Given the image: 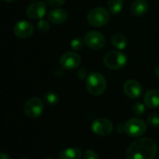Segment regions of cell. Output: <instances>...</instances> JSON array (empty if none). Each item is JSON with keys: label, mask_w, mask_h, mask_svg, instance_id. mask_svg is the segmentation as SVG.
I'll return each mask as SVG.
<instances>
[{"label": "cell", "mask_w": 159, "mask_h": 159, "mask_svg": "<svg viewBox=\"0 0 159 159\" xmlns=\"http://www.w3.org/2000/svg\"><path fill=\"white\" fill-rule=\"evenodd\" d=\"M147 126L143 120L141 118H131L129 121H127L124 125V130L125 132L134 138L141 137L146 132Z\"/></svg>", "instance_id": "cell-5"}, {"label": "cell", "mask_w": 159, "mask_h": 159, "mask_svg": "<svg viewBox=\"0 0 159 159\" xmlns=\"http://www.w3.org/2000/svg\"><path fill=\"white\" fill-rule=\"evenodd\" d=\"M45 159H53V158H49V157H48V158H45Z\"/></svg>", "instance_id": "cell-29"}, {"label": "cell", "mask_w": 159, "mask_h": 159, "mask_svg": "<svg viewBox=\"0 0 159 159\" xmlns=\"http://www.w3.org/2000/svg\"><path fill=\"white\" fill-rule=\"evenodd\" d=\"M71 48L74 50H80L83 48L84 45H85V40L82 39L81 37H75L71 41Z\"/></svg>", "instance_id": "cell-20"}, {"label": "cell", "mask_w": 159, "mask_h": 159, "mask_svg": "<svg viewBox=\"0 0 159 159\" xmlns=\"http://www.w3.org/2000/svg\"><path fill=\"white\" fill-rule=\"evenodd\" d=\"M85 44L91 49L99 50L105 45V38L103 34L97 31H89L84 36Z\"/></svg>", "instance_id": "cell-7"}, {"label": "cell", "mask_w": 159, "mask_h": 159, "mask_svg": "<svg viewBox=\"0 0 159 159\" xmlns=\"http://www.w3.org/2000/svg\"><path fill=\"white\" fill-rule=\"evenodd\" d=\"M112 44L115 48H116L119 50H123L127 48L128 40L127 37L122 34H116L112 37Z\"/></svg>", "instance_id": "cell-17"}, {"label": "cell", "mask_w": 159, "mask_h": 159, "mask_svg": "<svg viewBox=\"0 0 159 159\" xmlns=\"http://www.w3.org/2000/svg\"><path fill=\"white\" fill-rule=\"evenodd\" d=\"M125 94L130 99H138L142 96L143 87L142 85L134 79L127 80L123 86Z\"/></svg>", "instance_id": "cell-12"}, {"label": "cell", "mask_w": 159, "mask_h": 159, "mask_svg": "<svg viewBox=\"0 0 159 159\" xmlns=\"http://www.w3.org/2000/svg\"><path fill=\"white\" fill-rule=\"evenodd\" d=\"M15 35L19 38L25 39L30 37L34 33V25L28 20H19L13 27Z\"/></svg>", "instance_id": "cell-11"}, {"label": "cell", "mask_w": 159, "mask_h": 159, "mask_svg": "<svg viewBox=\"0 0 159 159\" xmlns=\"http://www.w3.org/2000/svg\"><path fill=\"white\" fill-rule=\"evenodd\" d=\"M111 19V13L102 7H97L89 10L87 16V20L93 27H102L106 25Z\"/></svg>", "instance_id": "cell-3"}, {"label": "cell", "mask_w": 159, "mask_h": 159, "mask_svg": "<svg viewBox=\"0 0 159 159\" xmlns=\"http://www.w3.org/2000/svg\"><path fill=\"white\" fill-rule=\"evenodd\" d=\"M5 2H8V3H10V2H13L14 0H4Z\"/></svg>", "instance_id": "cell-28"}, {"label": "cell", "mask_w": 159, "mask_h": 159, "mask_svg": "<svg viewBox=\"0 0 159 159\" xmlns=\"http://www.w3.org/2000/svg\"><path fill=\"white\" fill-rule=\"evenodd\" d=\"M149 9V5L145 0H135L130 6V11L134 16H143Z\"/></svg>", "instance_id": "cell-14"}, {"label": "cell", "mask_w": 159, "mask_h": 159, "mask_svg": "<svg viewBox=\"0 0 159 159\" xmlns=\"http://www.w3.org/2000/svg\"><path fill=\"white\" fill-rule=\"evenodd\" d=\"M144 103L152 109L159 107V91L156 89L148 90L144 95Z\"/></svg>", "instance_id": "cell-15"}, {"label": "cell", "mask_w": 159, "mask_h": 159, "mask_svg": "<svg viewBox=\"0 0 159 159\" xmlns=\"http://www.w3.org/2000/svg\"><path fill=\"white\" fill-rule=\"evenodd\" d=\"M0 159H10V157H9V156H7L6 153L2 152L1 155H0Z\"/></svg>", "instance_id": "cell-26"}, {"label": "cell", "mask_w": 159, "mask_h": 159, "mask_svg": "<svg viewBox=\"0 0 159 159\" xmlns=\"http://www.w3.org/2000/svg\"><path fill=\"white\" fill-rule=\"evenodd\" d=\"M147 122L154 127L159 126V115L157 114H152L147 117Z\"/></svg>", "instance_id": "cell-23"}, {"label": "cell", "mask_w": 159, "mask_h": 159, "mask_svg": "<svg viewBox=\"0 0 159 159\" xmlns=\"http://www.w3.org/2000/svg\"><path fill=\"white\" fill-rule=\"evenodd\" d=\"M86 88L91 95L100 96L106 89V79L100 73H91L87 77Z\"/></svg>", "instance_id": "cell-2"}, {"label": "cell", "mask_w": 159, "mask_h": 159, "mask_svg": "<svg viewBox=\"0 0 159 159\" xmlns=\"http://www.w3.org/2000/svg\"><path fill=\"white\" fill-rule=\"evenodd\" d=\"M83 159H100V157L96 152H94L92 150H87L84 153Z\"/></svg>", "instance_id": "cell-24"}, {"label": "cell", "mask_w": 159, "mask_h": 159, "mask_svg": "<svg viewBox=\"0 0 159 159\" xmlns=\"http://www.w3.org/2000/svg\"><path fill=\"white\" fill-rule=\"evenodd\" d=\"M44 100L47 104H48L50 106H54L59 102L60 98L57 93H55L53 91H48L44 95Z\"/></svg>", "instance_id": "cell-19"}, {"label": "cell", "mask_w": 159, "mask_h": 159, "mask_svg": "<svg viewBox=\"0 0 159 159\" xmlns=\"http://www.w3.org/2000/svg\"><path fill=\"white\" fill-rule=\"evenodd\" d=\"M128 62V57L121 51L112 50L105 54L103 58L104 65L111 70L122 69Z\"/></svg>", "instance_id": "cell-4"}, {"label": "cell", "mask_w": 159, "mask_h": 159, "mask_svg": "<svg viewBox=\"0 0 159 159\" xmlns=\"http://www.w3.org/2000/svg\"><path fill=\"white\" fill-rule=\"evenodd\" d=\"M37 28L40 32L42 33H47L48 32L49 28H50V24L49 22L47 20H44V19H41L39 20V21L37 22Z\"/></svg>", "instance_id": "cell-21"}, {"label": "cell", "mask_w": 159, "mask_h": 159, "mask_svg": "<svg viewBox=\"0 0 159 159\" xmlns=\"http://www.w3.org/2000/svg\"><path fill=\"white\" fill-rule=\"evenodd\" d=\"M108 8L111 14L117 15L123 9V0H108Z\"/></svg>", "instance_id": "cell-18"}, {"label": "cell", "mask_w": 159, "mask_h": 159, "mask_svg": "<svg viewBox=\"0 0 159 159\" xmlns=\"http://www.w3.org/2000/svg\"><path fill=\"white\" fill-rule=\"evenodd\" d=\"M45 2L52 7H61L62 6L64 3H65V0H45Z\"/></svg>", "instance_id": "cell-25"}, {"label": "cell", "mask_w": 159, "mask_h": 159, "mask_svg": "<svg viewBox=\"0 0 159 159\" xmlns=\"http://www.w3.org/2000/svg\"><path fill=\"white\" fill-rule=\"evenodd\" d=\"M157 153L156 143L149 138H141L134 141L128 148L127 159H154Z\"/></svg>", "instance_id": "cell-1"}, {"label": "cell", "mask_w": 159, "mask_h": 159, "mask_svg": "<svg viewBox=\"0 0 159 159\" xmlns=\"http://www.w3.org/2000/svg\"><path fill=\"white\" fill-rule=\"evenodd\" d=\"M132 110H133V113L138 116H143L145 114V106H144V104H143L141 102H136L133 105Z\"/></svg>", "instance_id": "cell-22"}, {"label": "cell", "mask_w": 159, "mask_h": 159, "mask_svg": "<svg viewBox=\"0 0 159 159\" xmlns=\"http://www.w3.org/2000/svg\"><path fill=\"white\" fill-rule=\"evenodd\" d=\"M81 63V57L73 51L65 52L60 59V64L62 68L67 70H74Z\"/></svg>", "instance_id": "cell-8"}, {"label": "cell", "mask_w": 159, "mask_h": 159, "mask_svg": "<svg viewBox=\"0 0 159 159\" xmlns=\"http://www.w3.org/2000/svg\"><path fill=\"white\" fill-rule=\"evenodd\" d=\"M156 75H157V77H159V66L157 68V70H156Z\"/></svg>", "instance_id": "cell-27"}, {"label": "cell", "mask_w": 159, "mask_h": 159, "mask_svg": "<svg viewBox=\"0 0 159 159\" xmlns=\"http://www.w3.org/2000/svg\"><path fill=\"white\" fill-rule=\"evenodd\" d=\"M92 131L99 136H108L113 131V124L110 120L106 118L96 119L91 126Z\"/></svg>", "instance_id": "cell-9"}, {"label": "cell", "mask_w": 159, "mask_h": 159, "mask_svg": "<svg viewBox=\"0 0 159 159\" xmlns=\"http://www.w3.org/2000/svg\"><path fill=\"white\" fill-rule=\"evenodd\" d=\"M48 16V20L53 24H62L63 22L66 21L68 18L67 12L60 7H56L50 10Z\"/></svg>", "instance_id": "cell-13"}, {"label": "cell", "mask_w": 159, "mask_h": 159, "mask_svg": "<svg viewBox=\"0 0 159 159\" xmlns=\"http://www.w3.org/2000/svg\"><path fill=\"white\" fill-rule=\"evenodd\" d=\"M26 13L27 16L33 20H41L47 13V6L45 2L35 1L28 6Z\"/></svg>", "instance_id": "cell-10"}, {"label": "cell", "mask_w": 159, "mask_h": 159, "mask_svg": "<svg viewBox=\"0 0 159 159\" xmlns=\"http://www.w3.org/2000/svg\"><path fill=\"white\" fill-rule=\"evenodd\" d=\"M22 159H28V158H25V157H23V158H22Z\"/></svg>", "instance_id": "cell-30"}, {"label": "cell", "mask_w": 159, "mask_h": 159, "mask_svg": "<svg viewBox=\"0 0 159 159\" xmlns=\"http://www.w3.org/2000/svg\"><path fill=\"white\" fill-rule=\"evenodd\" d=\"M81 157L82 153L79 149L66 148L60 153L58 159H81Z\"/></svg>", "instance_id": "cell-16"}, {"label": "cell", "mask_w": 159, "mask_h": 159, "mask_svg": "<svg viewBox=\"0 0 159 159\" xmlns=\"http://www.w3.org/2000/svg\"><path fill=\"white\" fill-rule=\"evenodd\" d=\"M43 110H44L43 102L36 97H33L27 100L23 107L24 114L30 118H37L38 116H41Z\"/></svg>", "instance_id": "cell-6"}]
</instances>
